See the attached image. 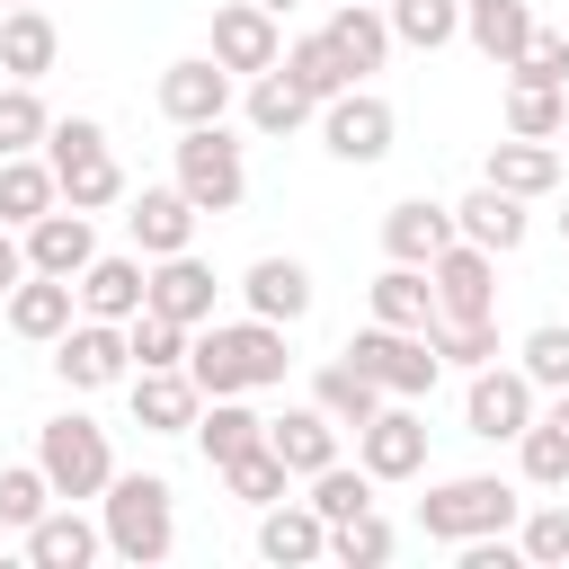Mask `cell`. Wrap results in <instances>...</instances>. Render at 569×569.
I'll return each mask as SVG.
<instances>
[{
    "label": "cell",
    "mask_w": 569,
    "mask_h": 569,
    "mask_svg": "<svg viewBox=\"0 0 569 569\" xmlns=\"http://www.w3.org/2000/svg\"><path fill=\"white\" fill-rule=\"evenodd\" d=\"M187 373H196L204 400L284 382V320H258V311H249V320H204L196 347H187Z\"/></svg>",
    "instance_id": "1"
},
{
    "label": "cell",
    "mask_w": 569,
    "mask_h": 569,
    "mask_svg": "<svg viewBox=\"0 0 569 569\" xmlns=\"http://www.w3.org/2000/svg\"><path fill=\"white\" fill-rule=\"evenodd\" d=\"M98 525H107V551H116V560L151 569V560L178 551V489H169L160 471H116L107 498H98Z\"/></svg>",
    "instance_id": "2"
},
{
    "label": "cell",
    "mask_w": 569,
    "mask_h": 569,
    "mask_svg": "<svg viewBox=\"0 0 569 569\" xmlns=\"http://www.w3.org/2000/svg\"><path fill=\"white\" fill-rule=\"evenodd\" d=\"M516 516H525V498L498 480V471H462V480H436L427 498H418V533L427 542H480V533H516Z\"/></svg>",
    "instance_id": "3"
},
{
    "label": "cell",
    "mask_w": 569,
    "mask_h": 569,
    "mask_svg": "<svg viewBox=\"0 0 569 569\" xmlns=\"http://www.w3.org/2000/svg\"><path fill=\"white\" fill-rule=\"evenodd\" d=\"M44 160H53V178H62V204H80V213H107V204L124 196V169H116L98 116H53Z\"/></svg>",
    "instance_id": "4"
},
{
    "label": "cell",
    "mask_w": 569,
    "mask_h": 569,
    "mask_svg": "<svg viewBox=\"0 0 569 569\" xmlns=\"http://www.w3.org/2000/svg\"><path fill=\"white\" fill-rule=\"evenodd\" d=\"M36 462H44L53 498H107V480H116L107 427H98V418H80V409H62V418H44V427H36Z\"/></svg>",
    "instance_id": "5"
},
{
    "label": "cell",
    "mask_w": 569,
    "mask_h": 569,
    "mask_svg": "<svg viewBox=\"0 0 569 569\" xmlns=\"http://www.w3.org/2000/svg\"><path fill=\"white\" fill-rule=\"evenodd\" d=\"M347 365H365L391 400H427L436 391V373H445V356H436V338L427 329H391V320H373V329H356L347 347H338Z\"/></svg>",
    "instance_id": "6"
},
{
    "label": "cell",
    "mask_w": 569,
    "mask_h": 569,
    "mask_svg": "<svg viewBox=\"0 0 569 569\" xmlns=\"http://www.w3.org/2000/svg\"><path fill=\"white\" fill-rule=\"evenodd\" d=\"M178 187L196 196V213H240L249 196V160L222 124H178Z\"/></svg>",
    "instance_id": "7"
},
{
    "label": "cell",
    "mask_w": 569,
    "mask_h": 569,
    "mask_svg": "<svg viewBox=\"0 0 569 569\" xmlns=\"http://www.w3.org/2000/svg\"><path fill=\"white\" fill-rule=\"evenodd\" d=\"M391 133H400V116H391V98H373L365 80L338 89V98L320 107V142H329V160H347V169L391 160Z\"/></svg>",
    "instance_id": "8"
},
{
    "label": "cell",
    "mask_w": 569,
    "mask_h": 569,
    "mask_svg": "<svg viewBox=\"0 0 569 569\" xmlns=\"http://www.w3.org/2000/svg\"><path fill=\"white\" fill-rule=\"evenodd\" d=\"M533 418H542V391H533L525 365H480V373H471V391H462V427H471V436L516 445Z\"/></svg>",
    "instance_id": "9"
},
{
    "label": "cell",
    "mask_w": 569,
    "mask_h": 569,
    "mask_svg": "<svg viewBox=\"0 0 569 569\" xmlns=\"http://www.w3.org/2000/svg\"><path fill=\"white\" fill-rule=\"evenodd\" d=\"M53 373H62V391H107V382H124L133 373V338H124V320H71L62 338H53Z\"/></svg>",
    "instance_id": "10"
},
{
    "label": "cell",
    "mask_w": 569,
    "mask_h": 569,
    "mask_svg": "<svg viewBox=\"0 0 569 569\" xmlns=\"http://www.w3.org/2000/svg\"><path fill=\"white\" fill-rule=\"evenodd\" d=\"M436 320H498V258L480 240H453L436 249Z\"/></svg>",
    "instance_id": "11"
},
{
    "label": "cell",
    "mask_w": 569,
    "mask_h": 569,
    "mask_svg": "<svg viewBox=\"0 0 569 569\" xmlns=\"http://www.w3.org/2000/svg\"><path fill=\"white\" fill-rule=\"evenodd\" d=\"M356 462H365L373 480H418V471H427V418H418L409 400H382V409L356 427Z\"/></svg>",
    "instance_id": "12"
},
{
    "label": "cell",
    "mask_w": 569,
    "mask_h": 569,
    "mask_svg": "<svg viewBox=\"0 0 569 569\" xmlns=\"http://www.w3.org/2000/svg\"><path fill=\"white\" fill-rule=\"evenodd\" d=\"M213 62H222L231 80H258V71H276V62H284L276 9H258V0H222V9H213Z\"/></svg>",
    "instance_id": "13"
},
{
    "label": "cell",
    "mask_w": 569,
    "mask_h": 569,
    "mask_svg": "<svg viewBox=\"0 0 569 569\" xmlns=\"http://www.w3.org/2000/svg\"><path fill=\"white\" fill-rule=\"evenodd\" d=\"M196 222H204V213H196V196H187L178 178H169V187H142L133 213H124V231H133L142 258H178V249H196Z\"/></svg>",
    "instance_id": "14"
},
{
    "label": "cell",
    "mask_w": 569,
    "mask_h": 569,
    "mask_svg": "<svg viewBox=\"0 0 569 569\" xmlns=\"http://www.w3.org/2000/svg\"><path fill=\"white\" fill-rule=\"evenodd\" d=\"M196 409H204V391L187 365H133V427L142 436H187Z\"/></svg>",
    "instance_id": "15"
},
{
    "label": "cell",
    "mask_w": 569,
    "mask_h": 569,
    "mask_svg": "<svg viewBox=\"0 0 569 569\" xmlns=\"http://www.w3.org/2000/svg\"><path fill=\"white\" fill-rule=\"evenodd\" d=\"M18 542H27V560H36V569H89V560L107 551V525H89V516H80V498H53Z\"/></svg>",
    "instance_id": "16"
},
{
    "label": "cell",
    "mask_w": 569,
    "mask_h": 569,
    "mask_svg": "<svg viewBox=\"0 0 569 569\" xmlns=\"http://www.w3.org/2000/svg\"><path fill=\"white\" fill-rule=\"evenodd\" d=\"M222 107H231V71L213 53H187V62L160 71V116L169 124H222Z\"/></svg>",
    "instance_id": "17"
},
{
    "label": "cell",
    "mask_w": 569,
    "mask_h": 569,
    "mask_svg": "<svg viewBox=\"0 0 569 569\" xmlns=\"http://www.w3.org/2000/svg\"><path fill=\"white\" fill-rule=\"evenodd\" d=\"M258 560H276V569H311V560H329V516L302 498H276V507H258Z\"/></svg>",
    "instance_id": "18"
},
{
    "label": "cell",
    "mask_w": 569,
    "mask_h": 569,
    "mask_svg": "<svg viewBox=\"0 0 569 569\" xmlns=\"http://www.w3.org/2000/svg\"><path fill=\"white\" fill-rule=\"evenodd\" d=\"M462 231H453V204H436V196H400L391 213H382V258H409V267H436V249H453Z\"/></svg>",
    "instance_id": "19"
},
{
    "label": "cell",
    "mask_w": 569,
    "mask_h": 569,
    "mask_svg": "<svg viewBox=\"0 0 569 569\" xmlns=\"http://www.w3.org/2000/svg\"><path fill=\"white\" fill-rule=\"evenodd\" d=\"M453 231L462 240H480L489 258H507V249H525V231H533V213H525V196H507V187H471L462 204H453Z\"/></svg>",
    "instance_id": "20"
},
{
    "label": "cell",
    "mask_w": 569,
    "mask_h": 569,
    "mask_svg": "<svg viewBox=\"0 0 569 569\" xmlns=\"http://www.w3.org/2000/svg\"><path fill=\"white\" fill-rule=\"evenodd\" d=\"M89 258H98V231H89L80 204H53V213L27 222V267H36V276H80Z\"/></svg>",
    "instance_id": "21"
},
{
    "label": "cell",
    "mask_w": 569,
    "mask_h": 569,
    "mask_svg": "<svg viewBox=\"0 0 569 569\" xmlns=\"http://www.w3.org/2000/svg\"><path fill=\"white\" fill-rule=\"evenodd\" d=\"M71 284H80V311H89V320H133V311L151 302V267H142V249H133V258H89Z\"/></svg>",
    "instance_id": "22"
},
{
    "label": "cell",
    "mask_w": 569,
    "mask_h": 569,
    "mask_svg": "<svg viewBox=\"0 0 569 569\" xmlns=\"http://www.w3.org/2000/svg\"><path fill=\"white\" fill-rule=\"evenodd\" d=\"M267 445L284 453V471H293V480H311V471H329V462H338V418H329L320 400L276 409V418H267Z\"/></svg>",
    "instance_id": "23"
},
{
    "label": "cell",
    "mask_w": 569,
    "mask_h": 569,
    "mask_svg": "<svg viewBox=\"0 0 569 569\" xmlns=\"http://www.w3.org/2000/svg\"><path fill=\"white\" fill-rule=\"evenodd\" d=\"M560 169H569V160H560V142H525V133L489 142V160H480V178H489V187H507V196H525V204H533V196H551V187H560Z\"/></svg>",
    "instance_id": "24"
},
{
    "label": "cell",
    "mask_w": 569,
    "mask_h": 569,
    "mask_svg": "<svg viewBox=\"0 0 569 569\" xmlns=\"http://www.w3.org/2000/svg\"><path fill=\"white\" fill-rule=\"evenodd\" d=\"M71 320H80V284H71V276H36V267H27V284L9 293V329H18V338H36V347H53Z\"/></svg>",
    "instance_id": "25"
},
{
    "label": "cell",
    "mask_w": 569,
    "mask_h": 569,
    "mask_svg": "<svg viewBox=\"0 0 569 569\" xmlns=\"http://www.w3.org/2000/svg\"><path fill=\"white\" fill-rule=\"evenodd\" d=\"M151 311H169V320L204 329V320H213V267H204L196 249H178V258H151Z\"/></svg>",
    "instance_id": "26"
},
{
    "label": "cell",
    "mask_w": 569,
    "mask_h": 569,
    "mask_svg": "<svg viewBox=\"0 0 569 569\" xmlns=\"http://www.w3.org/2000/svg\"><path fill=\"white\" fill-rule=\"evenodd\" d=\"M187 436H196V453L222 471V462H240L249 445H267V418H258L240 391H222V400H204V409H196V427H187Z\"/></svg>",
    "instance_id": "27"
},
{
    "label": "cell",
    "mask_w": 569,
    "mask_h": 569,
    "mask_svg": "<svg viewBox=\"0 0 569 569\" xmlns=\"http://www.w3.org/2000/svg\"><path fill=\"white\" fill-rule=\"evenodd\" d=\"M320 36L347 53V71H356V80H365V71H382V62H391V44H400V36H391V18H382V9H365V0H338Z\"/></svg>",
    "instance_id": "28"
},
{
    "label": "cell",
    "mask_w": 569,
    "mask_h": 569,
    "mask_svg": "<svg viewBox=\"0 0 569 569\" xmlns=\"http://www.w3.org/2000/svg\"><path fill=\"white\" fill-rule=\"evenodd\" d=\"M240 293H249L258 320H284V329H293V320L311 311V267H302V258H258V267L240 276Z\"/></svg>",
    "instance_id": "29"
},
{
    "label": "cell",
    "mask_w": 569,
    "mask_h": 569,
    "mask_svg": "<svg viewBox=\"0 0 569 569\" xmlns=\"http://www.w3.org/2000/svg\"><path fill=\"white\" fill-rule=\"evenodd\" d=\"M53 53H62V36H53V18H44L36 0L0 18V71H9V80H44Z\"/></svg>",
    "instance_id": "30"
},
{
    "label": "cell",
    "mask_w": 569,
    "mask_h": 569,
    "mask_svg": "<svg viewBox=\"0 0 569 569\" xmlns=\"http://www.w3.org/2000/svg\"><path fill=\"white\" fill-rule=\"evenodd\" d=\"M373 320H391V329H436V276L409 267V258H391V267L373 276Z\"/></svg>",
    "instance_id": "31"
},
{
    "label": "cell",
    "mask_w": 569,
    "mask_h": 569,
    "mask_svg": "<svg viewBox=\"0 0 569 569\" xmlns=\"http://www.w3.org/2000/svg\"><path fill=\"white\" fill-rule=\"evenodd\" d=\"M62 204V178H53V160H36V151H9L0 160V222H36V213H53Z\"/></svg>",
    "instance_id": "32"
},
{
    "label": "cell",
    "mask_w": 569,
    "mask_h": 569,
    "mask_svg": "<svg viewBox=\"0 0 569 569\" xmlns=\"http://www.w3.org/2000/svg\"><path fill=\"white\" fill-rule=\"evenodd\" d=\"M462 36L507 71V62L533 44V9H525V0H462Z\"/></svg>",
    "instance_id": "33"
},
{
    "label": "cell",
    "mask_w": 569,
    "mask_h": 569,
    "mask_svg": "<svg viewBox=\"0 0 569 569\" xmlns=\"http://www.w3.org/2000/svg\"><path fill=\"white\" fill-rule=\"evenodd\" d=\"M311 400H320V409H329L338 427H365V418H373V409H382L391 391H382V382H373L365 365H347V356H338V365H320V373H311Z\"/></svg>",
    "instance_id": "34"
},
{
    "label": "cell",
    "mask_w": 569,
    "mask_h": 569,
    "mask_svg": "<svg viewBox=\"0 0 569 569\" xmlns=\"http://www.w3.org/2000/svg\"><path fill=\"white\" fill-rule=\"evenodd\" d=\"M284 80H293L302 98H320V107H329L338 89H356V71H347V53H338L329 36H293V44H284Z\"/></svg>",
    "instance_id": "35"
},
{
    "label": "cell",
    "mask_w": 569,
    "mask_h": 569,
    "mask_svg": "<svg viewBox=\"0 0 569 569\" xmlns=\"http://www.w3.org/2000/svg\"><path fill=\"white\" fill-rule=\"evenodd\" d=\"M560 124H569V89H551V80H507V133L560 142Z\"/></svg>",
    "instance_id": "36"
},
{
    "label": "cell",
    "mask_w": 569,
    "mask_h": 569,
    "mask_svg": "<svg viewBox=\"0 0 569 569\" xmlns=\"http://www.w3.org/2000/svg\"><path fill=\"white\" fill-rule=\"evenodd\" d=\"M222 489H231L240 507H276V498L293 489V471H284V453H276V445H249L240 462H222Z\"/></svg>",
    "instance_id": "37"
},
{
    "label": "cell",
    "mask_w": 569,
    "mask_h": 569,
    "mask_svg": "<svg viewBox=\"0 0 569 569\" xmlns=\"http://www.w3.org/2000/svg\"><path fill=\"white\" fill-rule=\"evenodd\" d=\"M44 133H53V116H44L36 80H0V160L9 151H44Z\"/></svg>",
    "instance_id": "38"
},
{
    "label": "cell",
    "mask_w": 569,
    "mask_h": 569,
    "mask_svg": "<svg viewBox=\"0 0 569 569\" xmlns=\"http://www.w3.org/2000/svg\"><path fill=\"white\" fill-rule=\"evenodd\" d=\"M311 107H320V98H302V89L284 80V62L249 80V124H258V133H293V124H302Z\"/></svg>",
    "instance_id": "39"
},
{
    "label": "cell",
    "mask_w": 569,
    "mask_h": 569,
    "mask_svg": "<svg viewBox=\"0 0 569 569\" xmlns=\"http://www.w3.org/2000/svg\"><path fill=\"white\" fill-rule=\"evenodd\" d=\"M391 36L418 44V53H436V44L462 36V0H391Z\"/></svg>",
    "instance_id": "40"
},
{
    "label": "cell",
    "mask_w": 569,
    "mask_h": 569,
    "mask_svg": "<svg viewBox=\"0 0 569 569\" xmlns=\"http://www.w3.org/2000/svg\"><path fill=\"white\" fill-rule=\"evenodd\" d=\"M373 489H382V480H373L365 462H356V471H347V462H329V471H311V507H320L329 525H347V516H365V507H373Z\"/></svg>",
    "instance_id": "41"
},
{
    "label": "cell",
    "mask_w": 569,
    "mask_h": 569,
    "mask_svg": "<svg viewBox=\"0 0 569 569\" xmlns=\"http://www.w3.org/2000/svg\"><path fill=\"white\" fill-rule=\"evenodd\" d=\"M391 551H400V533H391L373 507H365V516H347V525H329V560H347V569H382Z\"/></svg>",
    "instance_id": "42"
},
{
    "label": "cell",
    "mask_w": 569,
    "mask_h": 569,
    "mask_svg": "<svg viewBox=\"0 0 569 569\" xmlns=\"http://www.w3.org/2000/svg\"><path fill=\"white\" fill-rule=\"evenodd\" d=\"M44 507H53V480H44V462H9V471H0V533H27Z\"/></svg>",
    "instance_id": "43"
},
{
    "label": "cell",
    "mask_w": 569,
    "mask_h": 569,
    "mask_svg": "<svg viewBox=\"0 0 569 569\" xmlns=\"http://www.w3.org/2000/svg\"><path fill=\"white\" fill-rule=\"evenodd\" d=\"M516 462H525L533 489H569V436H560L551 418H533V427L516 436Z\"/></svg>",
    "instance_id": "44"
},
{
    "label": "cell",
    "mask_w": 569,
    "mask_h": 569,
    "mask_svg": "<svg viewBox=\"0 0 569 569\" xmlns=\"http://www.w3.org/2000/svg\"><path fill=\"white\" fill-rule=\"evenodd\" d=\"M516 365L533 373V391H569V320H542V329H525Z\"/></svg>",
    "instance_id": "45"
},
{
    "label": "cell",
    "mask_w": 569,
    "mask_h": 569,
    "mask_svg": "<svg viewBox=\"0 0 569 569\" xmlns=\"http://www.w3.org/2000/svg\"><path fill=\"white\" fill-rule=\"evenodd\" d=\"M427 338H436V356H445V365H462V373L498 365V320H436Z\"/></svg>",
    "instance_id": "46"
},
{
    "label": "cell",
    "mask_w": 569,
    "mask_h": 569,
    "mask_svg": "<svg viewBox=\"0 0 569 569\" xmlns=\"http://www.w3.org/2000/svg\"><path fill=\"white\" fill-rule=\"evenodd\" d=\"M516 551H525L533 569H560V560H569V507H533V516H516Z\"/></svg>",
    "instance_id": "47"
},
{
    "label": "cell",
    "mask_w": 569,
    "mask_h": 569,
    "mask_svg": "<svg viewBox=\"0 0 569 569\" xmlns=\"http://www.w3.org/2000/svg\"><path fill=\"white\" fill-rule=\"evenodd\" d=\"M507 80H551V89H569V36H560V27H533V44L507 62Z\"/></svg>",
    "instance_id": "48"
},
{
    "label": "cell",
    "mask_w": 569,
    "mask_h": 569,
    "mask_svg": "<svg viewBox=\"0 0 569 569\" xmlns=\"http://www.w3.org/2000/svg\"><path fill=\"white\" fill-rule=\"evenodd\" d=\"M18 284H27V231H18V222H0V302H9Z\"/></svg>",
    "instance_id": "49"
},
{
    "label": "cell",
    "mask_w": 569,
    "mask_h": 569,
    "mask_svg": "<svg viewBox=\"0 0 569 569\" xmlns=\"http://www.w3.org/2000/svg\"><path fill=\"white\" fill-rule=\"evenodd\" d=\"M542 418H551V427L569 436V391H551V409H542Z\"/></svg>",
    "instance_id": "50"
},
{
    "label": "cell",
    "mask_w": 569,
    "mask_h": 569,
    "mask_svg": "<svg viewBox=\"0 0 569 569\" xmlns=\"http://www.w3.org/2000/svg\"><path fill=\"white\" fill-rule=\"evenodd\" d=\"M258 9H276V18H284V9H302V0H258Z\"/></svg>",
    "instance_id": "51"
},
{
    "label": "cell",
    "mask_w": 569,
    "mask_h": 569,
    "mask_svg": "<svg viewBox=\"0 0 569 569\" xmlns=\"http://www.w3.org/2000/svg\"><path fill=\"white\" fill-rule=\"evenodd\" d=\"M560 160H569V124H560Z\"/></svg>",
    "instance_id": "52"
},
{
    "label": "cell",
    "mask_w": 569,
    "mask_h": 569,
    "mask_svg": "<svg viewBox=\"0 0 569 569\" xmlns=\"http://www.w3.org/2000/svg\"><path fill=\"white\" fill-rule=\"evenodd\" d=\"M560 240H569V213H560Z\"/></svg>",
    "instance_id": "53"
}]
</instances>
